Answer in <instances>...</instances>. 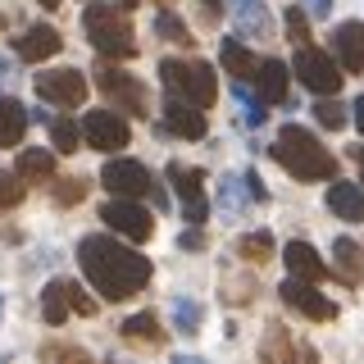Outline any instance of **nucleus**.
I'll use <instances>...</instances> for the list:
<instances>
[{
    "instance_id": "9d476101",
    "label": "nucleus",
    "mask_w": 364,
    "mask_h": 364,
    "mask_svg": "<svg viewBox=\"0 0 364 364\" xmlns=\"http://www.w3.org/2000/svg\"><path fill=\"white\" fill-rule=\"evenodd\" d=\"M37 96L46 100V105H64V109H77L87 100V77L77 73V68H46V73L37 77Z\"/></svg>"
},
{
    "instance_id": "a18cd8bd",
    "label": "nucleus",
    "mask_w": 364,
    "mask_h": 364,
    "mask_svg": "<svg viewBox=\"0 0 364 364\" xmlns=\"http://www.w3.org/2000/svg\"><path fill=\"white\" fill-rule=\"evenodd\" d=\"M41 5H46V9H55V5H60V0H41Z\"/></svg>"
},
{
    "instance_id": "a19ab883",
    "label": "nucleus",
    "mask_w": 364,
    "mask_h": 364,
    "mask_svg": "<svg viewBox=\"0 0 364 364\" xmlns=\"http://www.w3.org/2000/svg\"><path fill=\"white\" fill-rule=\"evenodd\" d=\"M350 155H355V168H360V182H364V146H355V151H350Z\"/></svg>"
},
{
    "instance_id": "ddd939ff",
    "label": "nucleus",
    "mask_w": 364,
    "mask_h": 364,
    "mask_svg": "<svg viewBox=\"0 0 364 364\" xmlns=\"http://www.w3.org/2000/svg\"><path fill=\"white\" fill-rule=\"evenodd\" d=\"M282 301H287L296 314L314 318V323H328V318H337V305L328 301V296L318 291L314 282H305V278H287V282H282Z\"/></svg>"
},
{
    "instance_id": "37998d69",
    "label": "nucleus",
    "mask_w": 364,
    "mask_h": 364,
    "mask_svg": "<svg viewBox=\"0 0 364 364\" xmlns=\"http://www.w3.org/2000/svg\"><path fill=\"white\" fill-rule=\"evenodd\" d=\"M310 5L318 9V14H328V5H333V0H310Z\"/></svg>"
},
{
    "instance_id": "39448f33",
    "label": "nucleus",
    "mask_w": 364,
    "mask_h": 364,
    "mask_svg": "<svg viewBox=\"0 0 364 364\" xmlns=\"http://www.w3.org/2000/svg\"><path fill=\"white\" fill-rule=\"evenodd\" d=\"M100 182L114 191L119 200H146L151 196L159 210H164V196H159V187H155V178H151V168L146 164H136V159H109L105 168H100Z\"/></svg>"
},
{
    "instance_id": "b1692460",
    "label": "nucleus",
    "mask_w": 364,
    "mask_h": 364,
    "mask_svg": "<svg viewBox=\"0 0 364 364\" xmlns=\"http://www.w3.org/2000/svg\"><path fill=\"white\" fill-rule=\"evenodd\" d=\"M223 68L237 77V82H250V77L259 73V60H255V55H250L237 37H228V41H223Z\"/></svg>"
},
{
    "instance_id": "a878e982",
    "label": "nucleus",
    "mask_w": 364,
    "mask_h": 364,
    "mask_svg": "<svg viewBox=\"0 0 364 364\" xmlns=\"http://www.w3.org/2000/svg\"><path fill=\"white\" fill-rule=\"evenodd\" d=\"M119 333L128 337L132 346H159V341H164V333H159V318H155V314H132V318H123Z\"/></svg>"
},
{
    "instance_id": "4be33fe9",
    "label": "nucleus",
    "mask_w": 364,
    "mask_h": 364,
    "mask_svg": "<svg viewBox=\"0 0 364 364\" xmlns=\"http://www.w3.org/2000/svg\"><path fill=\"white\" fill-rule=\"evenodd\" d=\"M232 18H237V32H246V37H269L273 32V18H269L264 0H242V5L232 9Z\"/></svg>"
},
{
    "instance_id": "dca6fc26",
    "label": "nucleus",
    "mask_w": 364,
    "mask_h": 364,
    "mask_svg": "<svg viewBox=\"0 0 364 364\" xmlns=\"http://www.w3.org/2000/svg\"><path fill=\"white\" fill-rule=\"evenodd\" d=\"M14 46H18V60L23 64H41V60H50V55L64 46V37L50 28V23H37V28H28Z\"/></svg>"
},
{
    "instance_id": "f3484780",
    "label": "nucleus",
    "mask_w": 364,
    "mask_h": 364,
    "mask_svg": "<svg viewBox=\"0 0 364 364\" xmlns=\"http://www.w3.org/2000/svg\"><path fill=\"white\" fill-rule=\"evenodd\" d=\"M282 264L291 269V278H305V282H323L328 278V264L318 259V250L305 246V242H287V250H282Z\"/></svg>"
},
{
    "instance_id": "20e7f679",
    "label": "nucleus",
    "mask_w": 364,
    "mask_h": 364,
    "mask_svg": "<svg viewBox=\"0 0 364 364\" xmlns=\"http://www.w3.org/2000/svg\"><path fill=\"white\" fill-rule=\"evenodd\" d=\"M159 82L173 100L182 105H196V109H210L219 100V82H214V68L205 60H164L159 64Z\"/></svg>"
},
{
    "instance_id": "6ab92c4d",
    "label": "nucleus",
    "mask_w": 364,
    "mask_h": 364,
    "mask_svg": "<svg viewBox=\"0 0 364 364\" xmlns=\"http://www.w3.org/2000/svg\"><path fill=\"white\" fill-rule=\"evenodd\" d=\"M255 82H259V96H264L269 105H287L291 68L282 64V60H264V64H259V73H255Z\"/></svg>"
},
{
    "instance_id": "bb28decb",
    "label": "nucleus",
    "mask_w": 364,
    "mask_h": 364,
    "mask_svg": "<svg viewBox=\"0 0 364 364\" xmlns=\"http://www.w3.org/2000/svg\"><path fill=\"white\" fill-rule=\"evenodd\" d=\"M237 255H242L246 264H269L273 232H246V237H237Z\"/></svg>"
},
{
    "instance_id": "c85d7f7f",
    "label": "nucleus",
    "mask_w": 364,
    "mask_h": 364,
    "mask_svg": "<svg viewBox=\"0 0 364 364\" xmlns=\"http://www.w3.org/2000/svg\"><path fill=\"white\" fill-rule=\"evenodd\" d=\"M50 141L55 151H77V141H82V128H77V119H50Z\"/></svg>"
},
{
    "instance_id": "de8ad7c7",
    "label": "nucleus",
    "mask_w": 364,
    "mask_h": 364,
    "mask_svg": "<svg viewBox=\"0 0 364 364\" xmlns=\"http://www.w3.org/2000/svg\"><path fill=\"white\" fill-rule=\"evenodd\" d=\"M123 5H128V9H132V5H136V0H123Z\"/></svg>"
},
{
    "instance_id": "393cba45",
    "label": "nucleus",
    "mask_w": 364,
    "mask_h": 364,
    "mask_svg": "<svg viewBox=\"0 0 364 364\" xmlns=\"http://www.w3.org/2000/svg\"><path fill=\"white\" fill-rule=\"evenodd\" d=\"M18 178H23V182H50V178H55V155L41 151V146L23 151V155H18Z\"/></svg>"
},
{
    "instance_id": "cd10ccee",
    "label": "nucleus",
    "mask_w": 364,
    "mask_h": 364,
    "mask_svg": "<svg viewBox=\"0 0 364 364\" xmlns=\"http://www.w3.org/2000/svg\"><path fill=\"white\" fill-rule=\"evenodd\" d=\"M41 364H96V360H91L82 346H73V341H46Z\"/></svg>"
},
{
    "instance_id": "4468645a",
    "label": "nucleus",
    "mask_w": 364,
    "mask_h": 364,
    "mask_svg": "<svg viewBox=\"0 0 364 364\" xmlns=\"http://www.w3.org/2000/svg\"><path fill=\"white\" fill-rule=\"evenodd\" d=\"M333 55L346 73H360L364 68V23H337L333 28Z\"/></svg>"
},
{
    "instance_id": "79ce46f5",
    "label": "nucleus",
    "mask_w": 364,
    "mask_h": 364,
    "mask_svg": "<svg viewBox=\"0 0 364 364\" xmlns=\"http://www.w3.org/2000/svg\"><path fill=\"white\" fill-rule=\"evenodd\" d=\"M173 364H210V360H200V355H173Z\"/></svg>"
},
{
    "instance_id": "7ed1b4c3",
    "label": "nucleus",
    "mask_w": 364,
    "mask_h": 364,
    "mask_svg": "<svg viewBox=\"0 0 364 364\" xmlns=\"http://www.w3.org/2000/svg\"><path fill=\"white\" fill-rule=\"evenodd\" d=\"M82 28H87V41L96 46V55H105V60H132L136 55L128 5H87Z\"/></svg>"
},
{
    "instance_id": "9b49d317",
    "label": "nucleus",
    "mask_w": 364,
    "mask_h": 364,
    "mask_svg": "<svg viewBox=\"0 0 364 364\" xmlns=\"http://www.w3.org/2000/svg\"><path fill=\"white\" fill-rule=\"evenodd\" d=\"M82 141L96 146V151H123L132 141V128L128 119H119L114 109H91L82 119Z\"/></svg>"
},
{
    "instance_id": "f704fd0d",
    "label": "nucleus",
    "mask_w": 364,
    "mask_h": 364,
    "mask_svg": "<svg viewBox=\"0 0 364 364\" xmlns=\"http://www.w3.org/2000/svg\"><path fill=\"white\" fill-rule=\"evenodd\" d=\"M87 196V182L82 178H64V182H55V200L60 205H77Z\"/></svg>"
},
{
    "instance_id": "f8f14e48",
    "label": "nucleus",
    "mask_w": 364,
    "mask_h": 364,
    "mask_svg": "<svg viewBox=\"0 0 364 364\" xmlns=\"http://www.w3.org/2000/svg\"><path fill=\"white\" fill-rule=\"evenodd\" d=\"M168 182H173V191L182 196V214H187L191 228H200L210 219V205H205V173L200 168H187V164H168Z\"/></svg>"
},
{
    "instance_id": "09e8293b",
    "label": "nucleus",
    "mask_w": 364,
    "mask_h": 364,
    "mask_svg": "<svg viewBox=\"0 0 364 364\" xmlns=\"http://www.w3.org/2000/svg\"><path fill=\"white\" fill-rule=\"evenodd\" d=\"M0 310H5V301H0Z\"/></svg>"
},
{
    "instance_id": "1a4fd4ad",
    "label": "nucleus",
    "mask_w": 364,
    "mask_h": 364,
    "mask_svg": "<svg viewBox=\"0 0 364 364\" xmlns=\"http://www.w3.org/2000/svg\"><path fill=\"white\" fill-rule=\"evenodd\" d=\"M100 223H109L114 232L128 237V242H151V237H155L151 210L136 205V200H119V196H114L109 205H100Z\"/></svg>"
},
{
    "instance_id": "7c9ffc66",
    "label": "nucleus",
    "mask_w": 364,
    "mask_h": 364,
    "mask_svg": "<svg viewBox=\"0 0 364 364\" xmlns=\"http://www.w3.org/2000/svg\"><path fill=\"white\" fill-rule=\"evenodd\" d=\"M314 119H318V123H323V128H328V132H341V128H346V109H341V105H337V100H333V96H323V100H314Z\"/></svg>"
},
{
    "instance_id": "72a5a7b5",
    "label": "nucleus",
    "mask_w": 364,
    "mask_h": 364,
    "mask_svg": "<svg viewBox=\"0 0 364 364\" xmlns=\"http://www.w3.org/2000/svg\"><path fill=\"white\" fill-rule=\"evenodd\" d=\"M18 200H23V178L0 168V210H14Z\"/></svg>"
},
{
    "instance_id": "ea45409f",
    "label": "nucleus",
    "mask_w": 364,
    "mask_h": 364,
    "mask_svg": "<svg viewBox=\"0 0 364 364\" xmlns=\"http://www.w3.org/2000/svg\"><path fill=\"white\" fill-rule=\"evenodd\" d=\"M350 119H355V128H360V132H364V96H360V100H355V109H350Z\"/></svg>"
},
{
    "instance_id": "2eb2a0df",
    "label": "nucleus",
    "mask_w": 364,
    "mask_h": 364,
    "mask_svg": "<svg viewBox=\"0 0 364 364\" xmlns=\"http://www.w3.org/2000/svg\"><path fill=\"white\" fill-rule=\"evenodd\" d=\"M205 128H210V123H205V109H196V105H182V100L168 96V105H164V132L182 136V141H200Z\"/></svg>"
},
{
    "instance_id": "c03bdc74",
    "label": "nucleus",
    "mask_w": 364,
    "mask_h": 364,
    "mask_svg": "<svg viewBox=\"0 0 364 364\" xmlns=\"http://www.w3.org/2000/svg\"><path fill=\"white\" fill-rule=\"evenodd\" d=\"M205 5H210V9H205V14H210V18H214V5H219V0H205Z\"/></svg>"
},
{
    "instance_id": "f257e3e1",
    "label": "nucleus",
    "mask_w": 364,
    "mask_h": 364,
    "mask_svg": "<svg viewBox=\"0 0 364 364\" xmlns=\"http://www.w3.org/2000/svg\"><path fill=\"white\" fill-rule=\"evenodd\" d=\"M77 264H82L87 282L105 296V301H128V296H136L151 282V259L136 255L132 246L105 237V232L77 242Z\"/></svg>"
},
{
    "instance_id": "f03ea898",
    "label": "nucleus",
    "mask_w": 364,
    "mask_h": 364,
    "mask_svg": "<svg viewBox=\"0 0 364 364\" xmlns=\"http://www.w3.org/2000/svg\"><path fill=\"white\" fill-rule=\"evenodd\" d=\"M273 159H278L291 178H301V182H318V178L337 173V155L328 151V146H318V136L305 132V128H296V123H287V128L278 132V141H273Z\"/></svg>"
},
{
    "instance_id": "6e6552de",
    "label": "nucleus",
    "mask_w": 364,
    "mask_h": 364,
    "mask_svg": "<svg viewBox=\"0 0 364 364\" xmlns=\"http://www.w3.org/2000/svg\"><path fill=\"white\" fill-rule=\"evenodd\" d=\"M296 77H301L314 96H337L341 91V64L333 55L314 50V46H301V50H296Z\"/></svg>"
},
{
    "instance_id": "8fccbe9b",
    "label": "nucleus",
    "mask_w": 364,
    "mask_h": 364,
    "mask_svg": "<svg viewBox=\"0 0 364 364\" xmlns=\"http://www.w3.org/2000/svg\"><path fill=\"white\" fill-rule=\"evenodd\" d=\"M0 364H9V360H0Z\"/></svg>"
},
{
    "instance_id": "4c0bfd02",
    "label": "nucleus",
    "mask_w": 364,
    "mask_h": 364,
    "mask_svg": "<svg viewBox=\"0 0 364 364\" xmlns=\"http://www.w3.org/2000/svg\"><path fill=\"white\" fill-rule=\"evenodd\" d=\"M246 187H250V200H269L264 182H259V173H246Z\"/></svg>"
},
{
    "instance_id": "5701e85b",
    "label": "nucleus",
    "mask_w": 364,
    "mask_h": 364,
    "mask_svg": "<svg viewBox=\"0 0 364 364\" xmlns=\"http://www.w3.org/2000/svg\"><path fill=\"white\" fill-rule=\"evenodd\" d=\"M333 259H337V273H341L346 282H364V246H360V242H350V237H337Z\"/></svg>"
},
{
    "instance_id": "a211bd4d",
    "label": "nucleus",
    "mask_w": 364,
    "mask_h": 364,
    "mask_svg": "<svg viewBox=\"0 0 364 364\" xmlns=\"http://www.w3.org/2000/svg\"><path fill=\"white\" fill-rule=\"evenodd\" d=\"M259 364H296V337L273 318L259 337Z\"/></svg>"
},
{
    "instance_id": "aec40b11",
    "label": "nucleus",
    "mask_w": 364,
    "mask_h": 364,
    "mask_svg": "<svg viewBox=\"0 0 364 364\" xmlns=\"http://www.w3.org/2000/svg\"><path fill=\"white\" fill-rule=\"evenodd\" d=\"M328 210L346 223H360L364 219V191L355 182H333V187H328Z\"/></svg>"
},
{
    "instance_id": "473e14b6",
    "label": "nucleus",
    "mask_w": 364,
    "mask_h": 364,
    "mask_svg": "<svg viewBox=\"0 0 364 364\" xmlns=\"http://www.w3.org/2000/svg\"><path fill=\"white\" fill-rule=\"evenodd\" d=\"M155 32L164 41H178V46H191V32H187V23H182L178 14H159L155 18Z\"/></svg>"
},
{
    "instance_id": "c9c22d12",
    "label": "nucleus",
    "mask_w": 364,
    "mask_h": 364,
    "mask_svg": "<svg viewBox=\"0 0 364 364\" xmlns=\"http://www.w3.org/2000/svg\"><path fill=\"white\" fill-rule=\"evenodd\" d=\"M287 32L296 46H310V23H305V9H287Z\"/></svg>"
},
{
    "instance_id": "2f4dec72",
    "label": "nucleus",
    "mask_w": 364,
    "mask_h": 364,
    "mask_svg": "<svg viewBox=\"0 0 364 364\" xmlns=\"http://www.w3.org/2000/svg\"><path fill=\"white\" fill-rule=\"evenodd\" d=\"M246 173L242 178H223V191H219V205H223V214H242V205H246Z\"/></svg>"
},
{
    "instance_id": "58836bf2",
    "label": "nucleus",
    "mask_w": 364,
    "mask_h": 364,
    "mask_svg": "<svg viewBox=\"0 0 364 364\" xmlns=\"http://www.w3.org/2000/svg\"><path fill=\"white\" fill-rule=\"evenodd\" d=\"M9 77H14V60H5V55H0V82H9Z\"/></svg>"
},
{
    "instance_id": "412c9836",
    "label": "nucleus",
    "mask_w": 364,
    "mask_h": 364,
    "mask_svg": "<svg viewBox=\"0 0 364 364\" xmlns=\"http://www.w3.org/2000/svg\"><path fill=\"white\" fill-rule=\"evenodd\" d=\"M32 114L18 105L14 96H0V146H18L23 132H28Z\"/></svg>"
},
{
    "instance_id": "0eeeda50",
    "label": "nucleus",
    "mask_w": 364,
    "mask_h": 364,
    "mask_svg": "<svg viewBox=\"0 0 364 364\" xmlns=\"http://www.w3.org/2000/svg\"><path fill=\"white\" fill-rule=\"evenodd\" d=\"M100 305L91 301V296L77 287V282H68V278H55V282H46V291H41V318L50 328H60L68 314H96Z\"/></svg>"
},
{
    "instance_id": "e433bc0d",
    "label": "nucleus",
    "mask_w": 364,
    "mask_h": 364,
    "mask_svg": "<svg viewBox=\"0 0 364 364\" xmlns=\"http://www.w3.org/2000/svg\"><path fill=\"white\" fill-rule=\"evenodd\" d=\"M178 246H182V250H200V246H205V232H196V228H191V232L178 237Z\"/></svg>"
},
{
    "instance_id": "c756f323",
    "label": "nucleus",
    "mask_w": 364,
    "mask_h": 364,
    "mask_svg": "<svg viewBox=\"0 0 364 364\" xmlns=\"http://www.w3.org/2000/svg\"><path fill=\"white\" fill-rule=\"evenodd\" d=\"M173 323H178L182 337H196V328H200V305L187 301V296H178V301H173Z\"/></svg>"
},
{
    "instance_id": "49530a36",
    "label": "nucleus",
    "mask_w": 364,
    "mask_h": 364,
    "mask_svg": "<svg viewBox=\"0 0 364 364\" xmlns=\"http://www.w3.org/2000/svg\"><path fill=\"white\" fill-rule=\"evenodd\" d=\"M5 23H9V18H5V14H0V28H5Z\"/></svg>"
},
{
    "instance_id": "423d86ee",
    "label": "nucleus",
    "mask_w": 364,
    "mask_h": 364,
    "mask_svg": "<svg viewBox=\"0 0 364 364\" xmlns=\"http://www.w3.org/2000/svg\"><path fill=\"white\" fill-rule=\"evenodd\" d=\"M96 87H100V96L114 100V109H123V114H151V91H146V82H136L132 73H123V68H114V64H100L96 68Z\"/></svg>"
}]
</instances>
